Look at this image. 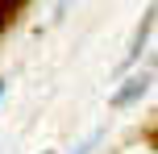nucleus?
Segmentation results:
<instances>
[{
    "label": "nucleus",
    "instance_id": "f257e3e1",
    "mask_svg": "<svg viewBox=\"0 0 158 154\" xmlns=\"http://www.w3.org/2000/svg\"><path fill=\"white\" fill-rule=\"evenodd\" d=\"M146 83H150L146 75H142V79H129V88H125V92H117L112 100H117V104H129V100H137V96L146 92Z\"/></svg>",
    "mask_w": 158,
    "mask_h": 154
},
{
    "label": "nucleus",
    "instance_id": "f03ea898",
    "mask_svg": "<svg viewBox=\"0 0 158 154\" xmlns=\"http://www.w3.org/2000/svg\"><path fill=\"white\" fill-rule=\"evenodd\" d=\"M29 4V0H0V29H4L8 21H17V13Z\"/></svg>",
    "mask_w": 158,
    "mask_h": 154
},
{
    "label": "nucleus",
    "instance_id": "7ed1b4c3",
    "mask_svg": "<svg viewBox=\"0 0 158 154\" xmlns=\"http://www.w3.org/2000/svg\"><path fill=\"white\" fill-rule=\"evenodd\" d=\"M0 92H4V83H0Z\"/></svg>",
    "mask_w": 158,
    "mask_h": 154
}]
</instances>
